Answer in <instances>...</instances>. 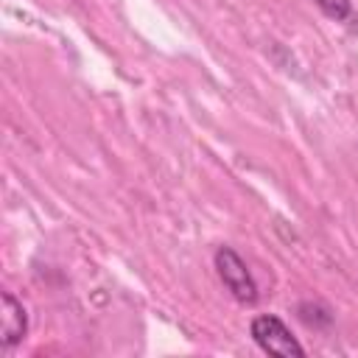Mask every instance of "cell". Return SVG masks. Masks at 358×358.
Instances as JSON below:
<instances>
[{
  "label": "cell",
  "mask_w": 358,
  "mask_h": 358,
  "mask_svg": "<svg viewBox=\"0 0 358 358\" xmlns=\"http://www.w3.org/2000/svg\"><path fill=\"white\" fill-rule=\"evenodd\" d=\"M215 271L224 282V288L243 305H255L257 302V285L243 263V257L229 249V246H218L215 249Z\"/></svg>",
  "instance_id": "obj_1"
},
{
  "label": "cell",
  "mask_w": 358,
  "mask_h": 358,
  "mask_svg": "<svg viewBox=\"0 0 358 358\" xmlns=\"http://www.w3.org/2000/svg\"><path fill=\"white\" fill-rule=\"evenodd\" d=\"M255 344L268 352V355H282V358H302L305 355V347L291 336V330L282 324V319L271 316V313H263V316H255L252 319V327H249Z\"/></svg>",
  "instance_id": "obj_2"
},
{
  "label": "cell",
  "mask_w": 358,
  "mask_h": 358,
  "mask_svg": "<svg viewBox=\"0 0 358 358\" xmlns=\"http://www.w3.org/2000/svg\"><path fill=\"white\" fill-rule=\"evenodd\" d=\"M28 330V316L22 302L14 299V294H3V310H0V344L8 350L14 347Z\"/></svg>",
  "instance_id": "obj_3"
},
{
  "label": "cell",
  "mask_w": 358,
  "mask_h": 358,
  "mask_svg": "<svg viewBox=\"0 0 358 358\" xmlns=\"http://www.w3.org/2000/svg\"><path fill=\"white\" fill-rule=\"evenodd\" d=\"M330 20H347L350 17V0H313Z\"/></svg>",
  "instance_id": "obj_4"
}]
</instances>
